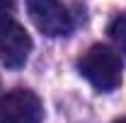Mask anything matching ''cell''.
I'll return each mask as SVG.
<instances>
[{
  "mask_svg": "<svg viewBox=\"0 0 126 123\" xmlns=\"http://www.w3.org/2000/svg\"><path fill=\"white\" fill-rule=\"evenodd\" d=\"M27 12L46 36H68L73 31V19L61 0H27Z\"/></svg>",
  "mask_w": 126,
  "mask_h": 123,
  "instance_id": "obj_3",
  "label": "cell"
},
{
  "mask_svg": "<svg viewBox=\"0 0 126 123\" xmlns=\"http://www.w3.org/2000/svg\"><path fill=\"white\" fill-rule=\"evenodd\" d=\"M80 73L94 89L111 92L121 85V75H124L121 56L114 48L97 44L80 58Z\"/></svg>",
  "mask_w": 126,
  "mask_h": 123,
  "instance_id": "obj_1",
  "label": "cell"
},
{
  "mask_svg": "<svg viewBox=\"0 0 126 123\" xmlns=\"http://www.w3.org/2000/svg\"><path fill=\"white\" fill-rule=\"evenodd\" d=\"M12 12V0H0V15H10Z\"/></svg>",
  "mask_w": 126,
  "mask_h": 123,
  "instance_id": "obj_6",
  "label": "cell"
},
{
  "mask_svg": "<svg viewBox=\"0 0 126 123\" xmlns=\"http://www.w3.org/2000/svg\"><path fill=\"white\" fill-rule=\"evenodd\" d=\"M32 53V39L12 12L0 15V63L5 68H22Z\"/></svg>",
  "mask_w": 126,
  "mask_h": 123,
  "instance_id": "obj_2",
  "label": "cell"
},
{
  "mask_svg": "<svg viewBox=\"0 0 126 123\" xmlns=\"http://www.w3.org/2000/svg\"><path fill=\"white\" fill-rule=\"evenodd\" d=\"M114 123H126V118H119V121H114Z\"/></svg>",
  "mask_w": 126,
  "mask_h": 123,
  "instance_id": "obj_7",
  "label": "cell"
},
{
  "mask_svg": "<svg viewBox=\"0 0 126 123\" xmlns=\"http://www.w3.org/2000/svg\"><path fill=\"white\" fill-rule=\"evenodd\" d=\"M109 36L114 41V46L126 53V15H119L109 24Z\"/></svg>",
  "mask_w": 126,
  "mask_h": 123,
  "instance_id": "obj_5",
  "label": "cell"
},
{
  "mask_svg": "<svg viewBox=\"0 0 126 123\" xmlns=\"http://www.w3.org/2000/svg\"><path fill=\"white\" fill-rule=\"evenodd\" d=\"M44 106L32 89H12L0 99V123H39Z\"/></svg>",
  "mask_w": 126,
  "mask_h": 123,
  "instance_id": "obj_4",
  "label": "cell"
}]
</instances>
